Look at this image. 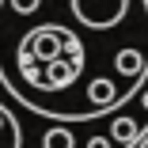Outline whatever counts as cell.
Wrapping results in <instances>:
<instances>
[{"label":"cell","mask_w":148,"mask_h":148,"mask_svg":"<svg viewBox=\"0 0 148 148\" xmlns=\"http://www.w3.org/2000/svg\"><path fill=\"white\" fill-rule=\"evenodd\" d=\"M148 84V0H0V91L69 125H110Z\"/></svg>","instance_id":"obj_1"},{"label":"cell","mask_w":148,"mask_h":148,"mask_svg":"<svg viewBox=\"0 0 148 148\" xmlns=\"http://www.w3.org/2000/svg\"><path fill=\"white\" fill-rule=\"evenodd\" d=\"M0 148H27V125L12 99H0Z\"/></svg>","instance_id":"obj_2"},{"label":"cell","mask_w":148,"mask_h":148,"mask_svg":"<svg viewBox=\"0 0 148 148\" xmlns=\"http://www.w3.org/2000/svg\"><path fill=\"white\" fill-rule=\"evenodd\" d=\"M137 148H148V133H144V137H140V140H137Z\"/></svg>","instance_id":"obj_3"}]
</instances>
